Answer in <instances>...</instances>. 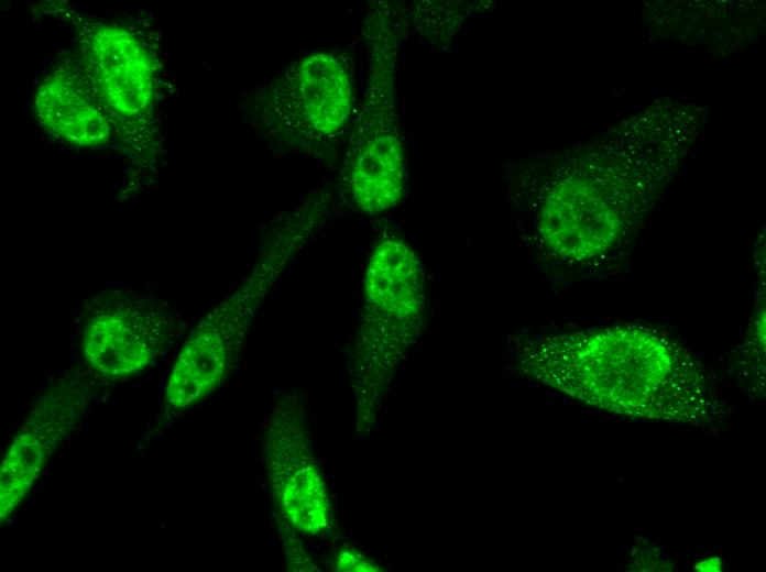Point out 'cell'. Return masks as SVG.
<instances>
[{"label":"cell","mask_w":766,"mask_h":572,"mask_svg":"<svg viewBox=\"0 0 766 572\" xmlns=\"http://www.w3.org/2000/svg\"><path fill=\"white\" fill-rule=\"evenodd\" d=\"M92 395L88 370L69 367L39 394L0 459V520L20 508L59 447L87 413Z\"/></svg>","instance_id":"obj_9"},{"label":"cell","mask_w":766,"mask_h":572,"mask_svg":"<svg viewBox=\"0 0 766 572\" xmlns=\"http://www.w3.org/2000/svg\"><path fill=\"white\" fill-rule=\"evenodd\" d=\"M297 541L298 540L295 538L294 535L289 536L287 534V537H284L286 560L288 561L287 565L292 562V560L299 559L303 566V571L317 570V566L313 563L310 557L307 554V552L300 544H297Z\"/></svg>","instance_id":"obj_13"},{"label":"cell","mask_w":766,"mask_h":572,"mask_svg":"<svg viewBox=\"0 0 766 572\" xmlns=\"http://www.w3.org/2000/svg\"><path fill=\"white\" fill-rule=\"evenodd\" d=\"M704 118L694 105L663 99L604 136L512 163L504 195L525 244L571 274L620 267Z\"/></svg>","instance_id":"obj_1"},{"label":"cell","mask_w":766,"mask_h":572,"mask_svg":"<svg viewBox=\"0 0 766 572\" xmlns=\"http://www.w3.org/2000/svg\"><path fill=\"white\" fill-rule=\"evenodd\" d=\"M335 570L337 571H377V565L368 558L352 549H342L336 556Z\"/></svg>","instance_id":"obj_12"},{"label":"cell","mask_w":766,"mask_h":572,"mask_svg":"<svg viewBox=\"0 0 766 572\" xmlns=\"http://www.w3.org/2000/svg\"><path fill=\"white\" fill-rule=\"evenodd\" d=\"M33 108L39 122L64 142L97 146L109 139L108 121L84 84L66 70H55L41 82Z\"/></svg>","instance_id":"obj_11"},{"label":"cell","mask_w":766,"mask_h":572,"mask_svg":"<svg viewBox=\"0 0 766 572\" xmlns=\"http://www.w3.org/2000/svg\"><path fill=\"white\" fill-rule=\"evenodd\" d=\"M516 359L534 380L617 414L701 422L721 410L701 362L654 328L621 324L534 337Z\"/></svg>","instance_id":"obj_2"},{"label":"cell","mask_w":766,"mask_h":572,"mask_svg":"<svg viewBox=\"0 0 766 572\" xmlns=\"http://www.w3.org/2000/svg\"><path fill=\"white\" fill-rule=\"evenodd\" d=\"M694 569L697 571H721L722 564L720 559L711 558L697 563Z\"/></svg>","instance_id":"obj_14"},{"label":"cell","mask_w":766,"mask_h":572,"mask_svg":"<svg viewBox=\"0 0 766 572\" xmlns=\"http://www.w3.org/2000/svg\"><path fill=\"white\" fill-rule=\"evenodd\" d=\"M308 242L307 232L292 221L271 224L251 271L184 340L165 383V415L194 407L223 383L267 294Z\"/></svg>","instance_id":"obj_4"},{"label":"cell","mask_w":766,"mask_h":572,"mask_svg":"<svg viewBox=\"0 0 766 572\" xmlns=\"http://www.w3.org/2000/svg\"><path fill=\"white\" fill-rule=\"evenodd\" d=\"M179 314L168 302L123 288L100 290L83 312L79 349L88 372L100 381L143 373L172 346Z\"/></svg>","instance_id":"obj_7"},{"label":"cell","mask_w":766,"mask_h":572,"mask_svg":"<svg viewBox=\"0 0 766 572\" xmlns=\"http://www.w3.org/2000/svg\"><path fill=\"white\" fill-rule=\"evenodd\" d=\"M426 307L422 262L401 237L384 235L365 266L352 360L357 409L372 415L419 331Z\"/></svg>","instance_id":"obj_6"},{"label":"cell","mask_w":766,"mask_h":572,"mask_svg":"<svg viewBox=\"0 0 766 572\" xmlns=\"http://www.w3.org/2000/svg\"><path fill=\"white\" fill-rule=\"evenodd\" d=\"M403 15L373 1L363 20L365 88L353 114L342 173L353 206L374 216L396 207L406 188V156L396 110V61Z\"/></svg>","instance_id":"obj_3"},{"label":"cell","mask_w":766,"mask_h":572,"mask_svg":"<svg viewBox=\"0 0 766 572\" xmlns=\"http://www.w3.org/2000/svg\"><path fill=\"white\" fill-rule=\"evenodd\" d=\"M84 56L96 95L112 111L135 118L150 108L154 92L151 56L125 28H95L86 40Z\"/></svg>","instance_id":"obj_10"},{"label":"cell","mask_w":766,"mask_h":572,"mask_svg":"<svg viewBox=\"0 0 766 572\" xmlns=\"http://www.w3.org/2000/svg\"><path fill=\"white\" fill-rule=\"evenodd\" d=\"M262 441L265 476L282 520L305 536L328 534L332 504L297 394L286 393L274 402Z\"/></svg>","instance_id":"obj_8"},{"label":"cell","mask_w":766,"mask_h":572,"mask_svg":"<svg viewBox=\"0 0 766 572\" xmlns=\"http://www.w3.org/2000/svg\"><path fill=\"white\" fill-rule=\"evenodd\" d=\"M354 111L352 57L336 50L306 53L248 97L244 112L271 145L317 160L337 161Z\"/></svg>","instance_id":"obj_5"}]
</instances>
